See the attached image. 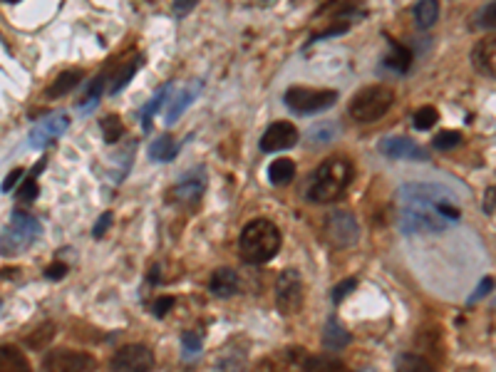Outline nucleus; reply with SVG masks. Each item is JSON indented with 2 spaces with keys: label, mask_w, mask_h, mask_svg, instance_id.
Returning <instances> with one entry per match:
<instances>
[{
  "label": "nucleus",
  "mask_w": 496,
  "mask_h": 372,
  "mask_svg": "<svg viewBox=\"0 0 496 372\" xmlns=\"http://www.w3.org/2000/svg\"><path fill=\"white\" fill-rule=\"evenodd\" d=\"M462 218V206L454 193L442 184L412 181L400 188V223L402 233H442L449 223Z\"/></svg>",
  "instance_id": "1"
},
{
  "label": "nucleus",
  "mask_w": 496,
  "mask_h": 372,
  "mask_svg": "<svg viewBox=\"0 0 496 372\" xmlns=\"http://www.w3.org/2000/svg\"><path fill=\"white\" fill-rule=\"evenodd\" d=\"M353 181V164L343 156L323 161L308 181V198L313 203H333L345 193Z\"/></svg>",
  "instance_id": "2"
},
{
  "label": "nucleus",
  "mask_w": 496,
  "mask_h": 372,
  "mask_svg": "<svg viewBox=\"0 0 496 372\" xmlns=\"http://www.w3.org/2000/svg\"><path fill=\"white\" fill-rule=\"evenodd\" d=\"M280 231L273 221L268 218H253L243 226L241 231V253H243V261L250 266H263L268 261H273L280 251Z\"/></svg>",
  "instance_id": "3"
},
{
  "label": "nucleus",
  "mask_w": 496,
  "mask_h": 372,
  "mask_svg": "<svg viewBox=\"0 0 496 372\" xmlns=\"http://www.w3.org/2000/svg\"><path fill=\"white\" fill-rule=\"evenodd\" d=\"M393 102H395V94L390 87H383V85L363 87V90L353 97V102H350V117H353L355 122H363V124L378 122V119H383L385 114H388Z\"/></svg>",
  "instance_id": "4"
},
{
  "label": "nucleus",
  "mask_w": 496,
  "mask_h": 372,
  "mask_svg": "<svg viewBox=\"0 0 496 372\" xmlns=\"http://www.w3.org/2000/svg\"><path fill=\"white\" fill-rule=\"evenodd\" d=\"M40 231H43V226H40L38 218L25 211H15L10 216L8 228L0 236V253L3 256L23 253L25 248H30L40 238Z\"/></svg>",
  "instance_id": "5"
},
{
  "label": "nucleus",
  "mask_w": 496,
  "mask_h": 372,
  "mask_svg": "<svg viewBox=\"0 0 496 372\" xmlns=\"http://www.w3.org/2000/svg\"><path fill=\"white\" fill-rule=\"evenodd\" d=\"M305 303V283L295 268H285L275 281V306L283 316H298Z\"/></svg>",
  "instance_id": "6"
},
{
  "label": "nucleus",
  "mask_w": 496,
  "mask_h": 372,
  "mask_svg": "<svg viewBox=\"0 0 496 372\" xmlns=\"http://www.w3.org/2000/svg\"><path fill=\"white\" fill-rule=\"evenodd\" d=\"M283 102L293 109L295 114H313L328 109L338 102L335 90H310V87H290L285 92Z\"/></svg>",
  "instance_id": "7"
},
{
  "label": "nucleus",
  "mask_w": 496,
  "mask_h": 372,
  "mask_svg": "<svg viewBox=\"0 0 496 372\" xmlns=\"http://www.w3.org/2000/svg\"><path fill=\"white\" fill-rule=\"evenodd\" d=\"M325 233L335 248H350L358 243L360 238V226L358 218L350 211H333L325 221Z\"/></svg>",
  "instance_id": "8"
},
{
  "label": "nucleus",
  "mask_w": 496,
  "mask_h": 372,
  "mask_svg": "<svg viewBox=\"0 0 496 372\" xmlns=\"http://www.w3.org/2000/svg\"><path fill=\"white\" fill-rule=\"evenodd\" d=\"M43 368L45 370H55V372H87L97 368V360L92 358L90 353H80V350H67V348H57L50 350V355L43 358Z\"/></svg>",
  "instance_id": "9"
},
{
  "label": "nucleus",
  "mask_w": 496,
  "mask_h": 372,
  "mask_svg": "<svg viewBox=\"0 0 496 372\" xmlns=\"http://www.w3.org/2000/svg\"><path fill=\"white\" fill-rule=\"evenodd\" d=\"M151 365H154V355L147 345H124L112 358V368L122 372H147Z\"/></svg>",
  "instance_id": "10"
},
{
  "label": "nucleus",
  "mask_w": 496,
  "mask_h": 372,
  "mask_svg": "<svg viewBox=\"0 0 496 372\" xmlns=\"http://www.w3.org/2000/svg\"><path fill=\"white\" fill-rule=\"evenodd\" d=\"M67 127H70V117L67 114H50V117H45L43 122H38L33 127V132H30V146L33 149H43L45 144H50L52 139L62 137V134L67 132Z\"/></svg>",
  "instance_id": "11"
},
{
  "label": "nucleus",
  "mask_w": 496,
  "mask_h": 372,
  "mask_svg": "<svg viewBox=\"0 0 496 372\" xmlns=\"http://www.w3.org/2000/svg\"><path fill=\"white\" fill-rule=\"evenodd\" d=\"M203 191H206V176H203L201 169H196L171 188L169 198L171 203H179V206H194L198 198L203 196Z\"/></svg>",
  "instance_id": "12"
},
{
  "label": "nucleus",
  "mask_w": 496,
  "mask_h": 372,
  "mask_svg": "<svg viewBox=\"0 0 496 372\" xmlns=\"http://www.w3.org/2000/svg\"><path fill=\"white\" fill-rule=\"evenodd\" d=\"M298 144V129L290 122H273L260 137V151H283Z\"/></svg>",
  "instance_id": "13"
},
{
  "label": "nucleus",
  "mask_w": 496,
  "mask_h": 372,
  "mask_svg": "<svg viewBox=\"0 0 496 372\" xmlns=\"http://www.w3.org/2000/svg\"><path fill=\"white\" fill-rule=\"evenodd\" d=\"M378 149L390 159H415V161H427L430 154L425 151V146H420L417 141L407 137H385L380 139Z\"/></svg>",
  "instance_id": "14"
},
{
  "label": "nucleus",
  "mask_w": 496,
  "mask_h": 372,
  "mask_svg": "<svg viewBox=\"0 0 496 372\" xmlns=\"http://www.w3.org/2000/svg\"><path fill=\"white\" fill-rule=\"evenodd\" d=\"M472 62L482 75L494 77L496 72V38L489 35V38H482L472 50Z\"/></svg>",
  "instance_id": "15"
},
{
  "label": "nucleus",
  "mask_w": 496,
  "mask_h": 372,
  "mask_svg": "<svg viewBox=\"0 0 496 372\" xmlns=\"http://www.w3.org/2000/svg\"><path fill=\"white\" fill-rule=\"evenodd\" d=\"M350 343H353L350 330L343 326L335 316L328 318L325 328H323V348L325 350H343V348H348Z\"/></svg>",
  "instance_id": "16"
},
{
  "label": "nucleus",
  "mask_w": 496,
  "mask_h": 372,
  "mask_svg": "<svg viewBox=\"0 0 496 372\" xmlns=\"http://www.w3.org/2000/svg\"><path fill=\"white\" fill-rule=\"evenodd\" d=\"M208 291L216 298H228L238 291V276L231 268H216L208 281Z\"/></svg>",
  "instance_id": "17"
},
{
  "label": "nucleus",
  "mask_w": 496,
  "mask_h": 372,
  "mask_svg": "<svg viewBox=\"0 0 496 372\" xmlns=\"http://www.w3.org/2000/svg\"><path fill=\"white\" fill-rule=\"evenodd\" d=\"M30 363L15 345H0V372H28Z\"/></svg>",
  "instance_id": "18"
},
{
  "label": "nucleus",
  "mask_w": 496,
  "mask_h": 372,
  "mask_svg": "<svg viewBox=\"0 0 496 372\" xmlns=\"http://www.w3.org/2000/svg\"><path fill=\"white\" fill-rule=\"evenodd\" d=\"M80 80H82L80 67L65 70V72H60V75H57V80L48 87V92H45V94H48L50 99H57V97H62V94H67L70 90H75V87L80 85Z\"/></svg>",
  "instance_id": "19"
},
{
  "label": "nucleus",
  "mask_w": 496,
  "mask_h": 372,
  "mask_svg": "<svg viewBox=\"0 0 496 372\" xmlns=\"http://www.w3.org/2000/svg\"><path fill=\"white\" fill-rule=\"evenodd\" d=\"M293 176H295V161L288 159V156H280V159H275L273 164L268 166V179H270V184H275V186L290 184Z\"/></svg>",
  "instance_id": "20"
},
{
  "label": "nucleus",
  "mask_w": 496,
  "mask_h": 372,
  "mask_svg": "<svg viewBox=\"0 0 496 372\" xmlns=\"http://www.w3.org/2000/svg\"><path fill=\"white\" fill-rule=\"evenodd\" d=\"M388 43L393 45V55L385 57V67H390V70H395L397 75H405L407 70H410L412 65V52L407 50L402 43H397V40L388 38Z\"/></svg>",
  "instance_id": "21"
},
{
  "label": "nucleus",
  "mask_w": 496,
  "mask_h": 372,
  "mask_svg": "<svg viewBox=\"0 0 496 372\" xmlns=\"http://www.w3.org/2000/svg\"><path fill=\"white\" fill-rule=\"evenodd\" d=\"M55 333H57L55 323H40L35 330H30V335H25V345H28L30 350H45L52 343Z\"/></svg>",
  "instance_id": "22"
},
{
  "label": "nucleus",
  "mask_w": 496,
  "mask_h": 372,
  "mask_svg": "<svg viewBox=\"0 0 496 372\" xmlns=\"http://www.w3.org/2000/svg\"><path fill=\"white\" fill-rule=\"evenodd\" d=\"M412 13H415V20L422 30H430L437 23V18H440V3L437 0H420Z\"/></svg>",
  "instance_id": "23"
},
{
  "label": "nucleus",
  "mask_w": 496,
  "mask_h": 372,
  "mask_svg": "<svg viewBox=\"0 0 496 372\" xmlns=\"http://www.w3.org/2000/svg\"><path fill=\"white\" fill-rule=\"evenodd\" d=\"M176 151H179V144H176L169 134H161V137L151 141V146H149V156L154 161H171L176 156Z\"/></svg>",
  "instance_id": "24"
},
{
  "label": "nucleus",
  "mask_w": 496,
  "mask_h": 372,
  "mask_svg": "<svg viewBox=\"0 0 496 372\" xmlns=\"http://www.w3.org/2000/svg\"><path fill=\"white\" fill-rule=\"evenodd\" d=\"M198 87H201V85H196V87H186V90H181V92H179V97H176L174 102L169 104V109H166V124H174L176 119L181 117V112H184V109L189 107V104L196 99V94H198L196 90H198Z\"/></svg>",
  "instance_id": "25"
},
{
  "label": "nucleus",
  "mask_w": 496,
  "mask_h": 372,
  "mask_svg": "<svg viewBox=\"0 0 496 372\" xmlns=\"http://www.w3.org/2000/svg\"><path fill=\"white\" fill-rule=\"evenodd\" d=\"M181 348H184V360H194L201 355L203 350V333L201 330H189V333H184V338H181Z\"/></svg>",
  "instance_id": "26"
},
{
  "label": "nucleus",
  "mask_w": 496,
  "mask_h": 372,
  "mask_svg": "<svg viewBox=\"0 0 496 372\" xmlns=\"http://www.w3.org/2000/svg\"><path fill=\"white\" fill-rule=\"evenodd\" d=\"M142 65V60H134L132 65H124V67H119L117 72H114V77H112V82H109V87H107V92L109 94H117V92H122V87L124 85H129V80L134 77V72H137V67Z\"/></svg>",
  "instance_id": "27"
},
{
  "label": "nucleus",
  "mask_w": 496,
  "mask_h": 372,
  "mask_svg": "<svg viewBox=\"0 0 496 372\" xmlns=\"http://www.w3.org/2000/svg\"><path fill=\"white\" fill-rule=\"evenodd\" d=\"M437 122H440V112H437L435 107H420L415 112V117H412V124H415V129H420V132L432 129Z\"/></svg>",
  "instance_id": "28"
},
{
  "label": "nucleus",
  "mask_w": 496,
  "mask_h": 372,
  "mask_svg": "<svg viewBox=\"0 0 496 372\" xmlns=\"http://www.w3.org/2000/svg\"><path fill=\"white\" fill-rule=\"evenodd\" d=\"M102 132H104V141L107 144H117L124 134V124L117 114H109V117L102 119Z\"/></svg>",
  "instance_id": "29"
},
{
  "label": "nucleus",
  "mask_w": 496,
  "mask_h": 372,
  "mask_svg": "<svg viewBox=\"0 0 496 372\" xmlns=\"http://www.w3.org/2000/svg\"><path fill=\"white\" fill-rule=\"evenodd\" d=\"M303 368L313 370V372H323V370L343 372V370H345V365H343L340 360H333V358H325V355H320V358H308L305 363H303Z\"/></svg>",
  "instance_id": "30"
},
{
  "label": "nucleus",
  "mask_w": 496,
  "mask_h": 372,
  "mask_svg": "<svg viewBox=\"0 0 496 372\" xmlns=\"http://www.w3.org/2000/svg\"><path fill=\"white\" fill-rule=\"evenodd\" d=\"M166 92H169V85H164L161 90H156V94L151 97V102L147 104V107H144V112H142V127H144V129L151 127V117H154V114L159 112L161 104H164Z\"/></svg>",
  "instance_id": "31"
},
{
  "label": "nucleus",
  "mask_w": 496,
  "mask_h": 372,
  "mask_svg": "<svg viewBox=\"0 0 496 372\" xmlns=\"http://www.w3.org/2000/svg\"><path fill=\"white\" fill-rule=\"evenodd\" d=\"M102 92H104V75H99V77H95V82L87 87V97H85V102L80 104V112H90L92 107H97Z\"/></svg>",
  "instance_id": "32"
},
{
  "label": "nucleus",
  "mask_w": 496,
  "mask_h": 372,
  "mask_svg": "<svg viewBox=\"0 0 496 372\" xmlns=\"http://www.w3.org/2000/svg\"><path fill=\"white\" fill-rule=\"evenodd\" d=\"M459 144H462V132H454V129H449V132H440L435 139H432V146H435L437 151H449Z\"/></svg>",
  "instance_id": "33"
},
{
  "label": "nucleus",
  "mask_w": 496,
  "mask_h": 372,
  "mask_svg": "<svg viewBox=\"0 0 496 372\" xmlns=\"http://www.w3.org/2000/svg\"><path fill=\"white\" fill-rule=\"evenodd\" d=\"M397 370H412V372H425V370H432V365L427 363L425 358H417V355H400L395 360Z\"/></svg>",
  "instance_id": "34"
},
{
  "label": "nucleus",
  "mask_w": 496,
  "mask_h": 372,
  "mask_svg": "<svg viewBox=\"0 0 496 372\" xmlns=\"http://www.w3.org/2000/svg\"><path fill=\"white\" fill-rule=\"evenodd\" d=\"M15 196H18L20 203H33L35 198H38V176L30 174V179L25 181L23 186H20V191L15 193Z\"/></svg>",
  "instance_id": "35"
},
{
  "label": "nucleus",
  "mask_w": 496,
  "mask_h": 372,
  "mask_svg": "<svg viewBox=\"0 0 496 372\" xmlns=\"http://www.w3.org/2000/svg\"><path fill=\"white\" fill-rule=\"evenodd\" d=\"M355 288H358V281H355V278H348V281L338 283V286H335V291H333V303H335V306H340V303H343V298H345L348 293H353Z\"/></svg>",
  "instance_id": "36"
},
{
  "label": "nucleus",
  "mask_w": 496,
  "mask_h": 372,
  "mask_svg": "<svg viewBox=\"0 0 496 372\" xmlns=\"http://www.w3.org/2000/svg\"><path fill=\"white\" fill-rule=\"evenodd\" d=\"M171 308H174V298H171V296H161V298H156V301H154L151 311H154L156 318H166V316H169Z\"/></svg>",
  "instance_id": "37"
},
{
  "label": "nucleus",
  "mask_w": 496,
  "mask_h": 372,
  "mask_svg": "<svg viewBox=\"0 0 496 372\" xmlns=\"http://www.w3.org/2000/svg\"><path fill=\"white\" fill-rule=\"evenodd\" d=\"M23 174H25V169H15V171H10V174L3 179V184H0V191L10 193V191H13V188H15V184H18V181L23 179Z\"/></svg>",
  "instance_id": "38"
},
{
  "label": "nucleus",
  "mask_w": 496,
  "mask_h": 372,
  "mask_svg": "<svg viewBox=\"0 0 496 372\" xmlns=\"http://www.w3.org/2000/svg\"><path fill=\"white\" fill-rule=\"evenodd\" d=\"M348 28H350V25H348V23H338V25H330V28H325V30H323V33L313 35V40H323V38H335V35H343V33H348Z\"/></svg>",
  "instance_id": "39"
},
{
  "label": "nucleus",
  "mask_w": 496,
  "mask_h": 372,
  "mask_svg": "<svg viewBox=\"0 0 496 372\" xmlns=\"http://www.w3.org/2000/svg\"><path fill=\"white\" fill-rule=\"evenodd\" d=\"M196 5H198V0H174V15L176 18H184V15H189Z\"/></svg>",
  "instance_id": "40"
},
{
  "label": "nucleus",
  "mask_w": 496,
  "mask_h": 372,
  "mask_svg": "<svg viewBox=\"0 0 496 372\" xmlns=\"http://www.w3.org/2000/svg\"><path fill=\"white\" fill-rule=\"evenodd\" d=\"M479 25L484 30H494V0L482 10V18H479Z\"/></svg>",
  "instance_id": "41"
},
{
  "label": "nucleus",
  "mask_w": 496,
  "mask_h": 372,
  "mask_svg": "<svg viewBox=\"0 0 496 372\" xmlns=\"http://www.w3.org/2000/svg\"><path fill=\"white\" fill-rule=\"evenodd\" d=\"M492 288H494V278H484L482 283H479L477 293H474V296H469V303H477L479 298H484V296H487V293L492 291Z\"/></svg>",
  "instance_id": "42"
},
{
  "label": "nucleus",
  "mask_w": 496,
  "mask_h": 372,
  "mask_svg": "<svg viewBox=\"0 0 496 372\" xmlns=\"http://www.w3.org/2000/svg\"><path fill=\"white\" fill-rule=\"evenodd\" d=\"M45 276H48L50 281H60L67 276V266L65 263H52L48 266V271H45Z\"/></svg>",
  "instance_id": "43"
},
{
  "label": "nucleus",
  "mask_w": 496,
  "mask_h": 372,
  "mask_svg": "<svg viewBox=\"0 0 496 372\" xmlns=\"http://www.w3.org/2000/svg\"><path fill=\"white\" fill-rule=\"evenodd\" d=\"M109 223H112V216H109V213H102V218H99L97 226H95V238H102L104 231H107Z\"/></svg>",
  "instance_id": "44"
},
{
  "label": "nucleus",
  "mask_w": 496,
  "mask_h": 372,
  "mask_svg": "<svg viewBox=\"0 0 496 372\" xmlns=\"http://www.w3.org/2000/svg\"><path fill=\"white\" fill-rule=\"evenodd\" d=\"M484 211H487L489 216L494 213V186L487 188V198H484Z\"/></svg>",
  "instance_id": "45"
},
{
  "label": "nucleus",
  "mask_w": 496,
  "mask_h": 372,
  "mask_svg": "<svg viewBox=\"0 0 496 372\" xmlns=\"http://www.w3.org/2000/svg\"><path fill=\"white\" fill-rule=\"evenodd\" d=\"M3 3H18V0H3Z\"/></svg>",
  "instance_id": "46"
}]
</instances>
